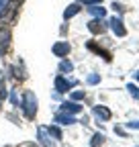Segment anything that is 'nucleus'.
<instances>
[{
	"label": "nucleus",
	"mask_w": 139,
	"mask_h": 147,
	"mask_svg": "<svg viewBox=\"0 0 139 147\" xmlns=\"http://www.w3.org/2000/svg\"><path fill=\"white\" fill-rule=\"evenodd\" d=\"M94 115L98 117V119H102V121H109L113 115H111V110L107 108V106H94Z\"/></svg>",
	"instance_id": "10"
},
{
	"label": "nucleus",
	"mask_w": 139,
	"mask_h": 147,
	"mask_svg": "<svg viewBox=\"0 0 139 147\" xmlns=\"http://www.w3.org/2000/svg\"><path fill=\"white\" fill-rule=\"evenodd\" d=\"M102 0H78V4H88V6H92V4H100Z\"/></svg>",
	"instance_id": "21"
},
{
	"label": "nucleus",
	"mask_w": 139,
	"mask_h": 147,
	"mask_svg": "<svg viewBox=\"0 0 139 147\" xmlns=\"http://www.w3.org/2000/svg\"><path fill=\"white\" fill-rule=\"evenodd\" d=\"M72 100H84V92H82V90L72 92Z\"/></svg>",
	"instance_id": "20"
},
{
	"label": "nucleus",
	"mask_w": 139,
	"mask_h": 147,
	"mask_svg": "<svg viewBox=\"0 0 139 147\" xmlns=\"http://www.w3.org/2000/svg\"><path fill=\"white\" fill-rule=\"evenodd\" d=\"M4 71H0V100H4L6 98V88H4V76H2Z\"/></svg>",
	"instance_id": "16"
},
{
	"label": "nucleus",
	"mask_w": 139,
	"mask_h": 147,
	"mask_svg": "<svg viewBox=\"0 0 139 147\" xmlns=\"http://www.w3.org/2000/svg\"><path fill=\"white\" fill-rule=\"evenodd\" d=\"M47 131H49L51 135H53V137H57V139H61V131H59V129H57V127H49V129H47Z\"/></svg>",
	"instance_id": "19"
},
{
	"label": "nucleus",
	"mask_w": 139,
	"mask_h": 147,
	"mask_svg": "<svg viewBox=\"0 0 139 147\" xmlns=\"http://www.w3.org/2000/svg\"><path fill=\"white\" fill-rule=\"evenodd\" d=\"M127 90L131 92V96H133L135 100H139V88H137V86H133V84H129V86H127Z\"/></svg>",
	"instance_id": "18"
},
{
	"label": "nucleus",
	"mask_w": 139,
	"mask_h": 147,
	"mask_svg": "<svg viewBox=\"0 0 139 147\" xmlns=\"http://www.w3.org/2000/svg\"><path fill=\"white\" fill-rule=\"evenodd\" d=\"M88 12L94 14L96 18H104V16H107V8H102L100 4H92V6L88 8Z\"/></svg>",
	"instance_id": "11"
},
{
	"label": "nucleus",
	"mask_w": 139,
	"mask_h": 147,
	"mask_svg": "<svg viewBox=\"0 0 139 147\" xmlns=\"http://www.w3.org/2000/svg\"><path fill=\"white\" fill-rule=\"evenodd\" d=\"M80 110H82V106L76 102H63L61 104V113H67V115H78Z\"/></svg>",
	"instance_id": "9"
},
{
	"label": "nucleus",
	"mask_w": 139,
	"mask_h": 147,
	"mask_svg": "<svg viewBox=\"0 0 139 147\" xmlns=\"http://www.w3.org/2000/svg\"><path fill=\"white\" fill-rule=\"evenodd\" d=\"M6 4H8V0H0V18H2V14L6 10Z\"/></svg>",
	"instance_id": "22"
},
{
	"label": "nucleus",
	"mask_w": 139,
	"mask_h": 147,
	"mask_svg": "<svg viewBox=\"0 0 139 147\" xmlns=\"http://www.w3.org/2000/svg\"><path fill=\"white\" fill-rule=\"evenodd\" d=\"M21 2H23V0H8L6 10H4V14H2V16L6 18V21H12V18H14V14H16V10H19Z\"/></svg>",
	"instance_id": "3"
},
{
	"label": "nucleus",
	"mask_w": 139,
	"mask_h": 147,
	"mask_svg": "<svg viewBox=\"0 0 139 147\" xmlns=\"http://www.w3.org/2000/svg\"><path fill=\"white\" fill-rule=\"evenodd\" d=\"M129 127H135V129H139V121H137V123H129Z\"/></svg>",
	"instance_id": "25"
},
{
	"label": "nucleus",
	"mask_w": 139,
	"mask_h": 147,
	"mask_svg": "<svg viewBox=\"0 0 139 147\" xmlns=\"http://www.w3.org/2000/svg\"><path fill=\"white\" fill-rule=\"evenodd\" d=\"M104 23H102V18H94V21H90L88 23V31L90 33H94V35H100V33H104Z\"/></svg>",
	"instance_id": "7"
},
{
	"label": "nucleus",
	"mask_w": 139,
	"mask_h": 147,
	"mask_svg": "<svg viewBox=\"0 0 139 147\" xmlns=\"http://www.w3.org/2000/svg\"><path fill=\"white\" fill-rule=\"evenodd\" d=\"M104 143V135L102 133H96L94 137H92V147H100Z\"/></svg>",
	"instance_id": "15"
},
{
	"label": "nucleus",
	"mask_w": 139,
	"mask_h": 147,
	"mask_svg": "<svg viewBox=\"0 0 139 147\" xmlns=\"http://www.w3.org/2000/svg\"><path fill=\"white\" fill-rule=\"evenodd\" d=\"M23 110H25L27 119H35V115H37V98H35L31 90H27L23 96Z\"/></svg>",
	"instance_id": "1"
},
{
	"label": "nucleus",
	"mask_w": 139,
	"mask_h": 147,
	"mask_svg": "<svg viewBox=\"0 0 139 147\" xmlns=\"http://www.w3.org/2000/svg\"><path fill=\"white\" fill-rule=\"evenodd\" d=\"M70 51H72V47H70L67 41H57V43L53 45V53L57 55V57H65Z\"/></svg>",
	"instance_id": "5"
},
{
	"label": "nucleus",
	"mask_w": 139,
	"mask_h": 147,
	"mask_svg": "<svg viewBox=\"0 0 139 147\" xmlns=\"http://www.w3.org/2000/svg\"><path fill=\"white\" fill-rule=\"evenodd\" d=\"M109 25H111V29H113V33H115L117 37H125V35H127V29L123 27V21H121V18L113 16L111 21H109Z\"/></svg>",
	"instance_id": "4"
},
{
	"label": "nucleus",
	"mask_w": 139,
	"mask_h": 147,
	"mask_svg": "<svg viewBox=\"0 0 139 147\" xmlns=\"http://www.w3.org/2000/svg\"><path fill=\"white\" fill-rule=\"evenodd\" d=\"M100 82V78L96 76V74H92V76H88V84H98Z\"/></svg>",
	"instance_id": "23"
},
{
	"label": "nucleus",
	"mask_w": 139,
	"mask_h": 147,
	"mask_svg": "<svg viewBox=\"0 0 139 147\" xmlns=\"http://www.w3.org/2000/svg\"><path fill=\"white\" fill-rule=\"evenodd\" d=\"M72 69H74V65L70 63V61H61V63H59V71H61V74H65V71H72Z\"/></svg>",
	"instance_id": "17"
},
{
	"label": "nucleus",
	"mask_w": 139,
	"mask_h": 147,
	"mask_svg": "<svg viewBox=\"0 0 139 147\" xmlns=\"http://www.w3.org/2000/svg\"><path fill=\"white\" fill-rule=\"evenodd\" d=\"M74 84H76V82H67V80H65V78H61V76H57V78H55V90H57V92H67Z\"/></svg>",
	"instance_id": "8"
},
{
	"label": "nucleus",
	"mask_w": 139,
	"mask_h": 147,
	"mask_svg": "<svg viewBox=\"0 0 139 147\" xmlns=\"http://www.w3.org/2000/svg\"><path fill=\"white\" fill-rule=\"evenodd\" d=\"M80 12V6L78 4H70L67 8H65V12H63V18H72V16H76Z\"/></svg>",
	"instance_id": "13"
},
{
	"label": "nucleus",
	"mask_w": 139,
	"mask_h": 147,
	"mask_svg": "<svg viewBox=\"0 0 139 147\" xmlns=\"http://www.w3.org/2000/svg\"><path fill=\"white\" fill-rule=\"evenodd\" d=\"M55 123H61V125H72V123H76V121H74V117H72V115H67V113H59V115H55Z\"/></svg>",
	"instance_id": "12"
},
{
	"label": "nucleus",
	"mask_w": 139,
	"mask_h": 147,
	"mask_svg": "<svg viewBox=\"0 0 139 147\" xmlns=\"http://www.w3.org/2000/svg\"><path fill=\"white\" fill-rule=\"evenodd\" d=\"M10 100H12V104H19V98H16V94H14V92L10 94Z\"/></svg>",
	"instance_id": "24"
},
{
	"label": "nucleus",
	"mask_w": 139,
	"mask_h": 147,
	"mask_svg": "<svg viewBox=\"0 0 139 147\" xmlns=\"http://www.w3.org/2000/svg\"><path fill=\"white\" fill-rule=\"evenodd\" d=\"M88 47H90L92 51H96V53H100V55H102V57H104V59H107V61H111V53H109L107 49H102V47H96L94 43H88Z\"/></svg>",
	"instance_id": "14"
},
{
	"label": "nucleus",
	"mask_w": 139,
	"mask_h": 147,
	"mask_svg": "<svg viewBox=\"0 0 139 147\" xmlns=\"http://www.w3.org/2000/svg\"><path fill=\"white\" fill-rule=\"evenodd\" d=\"M135 78H137V80H139V71H137V74H135Z\"/></svg>",
	"instance_id": "26"
},
{
	"label": "nucleus",
	"mask_w": 139,
	"mask_h": 147,
	"mask_svg": "<svg viewBox=\"0 0 139 147\" xmlns=\"http://www.w3.org/2000/svg\"><path fill=\"white\" fill-rule=\"evenodd\" d=\"M10 39H12V33L8 27H0V57L6 55L8 47H10Z\"/></svg>",
	"instance_id": "2"
},
{
	"label": "nucleus",
	"mask_w": 139,
	"mask_h": 147,
	"mask_svg": "<svg viewBox=\"0 0 139 147\" xmlns=\"http://www.w3.org/2000/svg\"><path fill=\"white\" fill-rule=\"evenodd\" d=\"M0 110H2V106H0Z\"/></svg>",
	"instance_id": "28"
},
{
	"label": "nucleus",
	"mask_w": 139,
	"mask_h": 147,
	"mask_svg": "<svg viewBox=\"0 0 139 147\" xmlns=\"http://www.w3.org/2000/svg\"><path fill=\"white\" fill-rule=\"evenodd\" d=\"M27 147H35V145H27Z\"/></svg>",
	"instance_id": "27"
},
{
	"label": "nucleus",
	"mask_w": 139,
	"mask_h": 147,
	"mask_svg": "<svg viewBox=\"0 0 139 147\" xmlns=\"http://www.w3.org/2000/svg\"><path fill=\"white\" fill-rule=\"evenodd\" d=\"M37 135H39V143H41L43 147H55V143L47 137V129H45V127H39V129H37Z\"/></svg>",
	"instance_id": "6"
}]
</instances>
